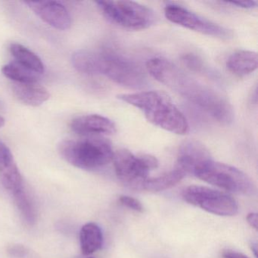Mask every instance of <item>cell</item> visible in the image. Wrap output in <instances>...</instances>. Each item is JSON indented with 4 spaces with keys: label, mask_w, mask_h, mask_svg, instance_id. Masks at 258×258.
Here are the masks:
<instances>
[{
    "label": "cell",
    "mask_w": 258,
    "mask_h": 258,
    "mask_svg": "<svg viewBox=\"0 0 258 258\" xmlns=\"http://www.w3.org/2000/svg\"><path fill=\"white\" fill-rule=\"evenodd\" d=\"M146 69L158 82L202 108L217 121L224 124L233 122V108L226 97L171 61L153 58L146 63Z\"/></svg>",
    "instance_id": "obj_1"
},
{
    "label": "cell",
    "mask_w": 258,
    "mask_h": 258,
    "mask_svg": "<svg viewBox=\"0 0 258 258\" xmlns=\"http://www.w3.org/2000/svg\"><path fill=\"white\" fill-rule=\"evenodd\" d=\"M72 64L78 72L89 75H103L113 82L131 89L147 84L143 68L111 49H82L72 55Z\"/></svg>",
    "instance_id": "obj_2"
},
{
    "label": "cell",
    "mask_w": 258,
    "mask_h": 258,
    "mask_svg": "<svg viewBox=\"0 0 258 258\" xmlns=\"http://www.w3.org/2000/svg\"><path fill=\"white\" fill-rule=\"evenodd\" d=\"M120 100L139 108L155 126L177 135L189 131L188 121L168 95L161 91L126 93L117 96Z\"/></svg>",
    "instance_id": "obj_3"
},
{
    "label": "cell",
    "mask_w": 258,
    "mask_h": 258,
    "mask_svg": "<svg viewBox=\"0 0 258 258\" xmlns=\"http://www.w3.org/2000/svg\"><path fill=\"white\" fill-rule=\"evenodd\" d=\"M63 159L78 168L95 170L111 162L114 152L110 141L100 137L64 140L58 146Z\"/></svg>",
    "instance_id": "obj_4"
},
{
    "label": "cell",
    "mask_w": 258,
    "mask_h": 258,
    "mask_svg": "<svg viewBox=\"0 0 258 258\" xmlns=\"http://www.w3.org/2000/svg\"><path fill=\"white\" fill-rule=\"evenodd\" d=\"M193 175L208 183L230 192L250 196L255 191L254 184L244 172L213 159L198 167Z\"/></svg>",
    "instance_id": "obj_5"
},
{
    "label": "cell",
    "mask_w": 258,
    "mask_h": 258,
    "mask_svg": "<svg viewBox=\"0 0 258 258\" xmlns=\"http://www.w3.org/2000/svg\"><path fill=\"white\" fill-rule=\"evenodd\" d=\"M102 14L112 23L126 29H147L155 24L156 15L153 10L132 1H98Z\"/></svg>",
    "instance_id": "obj_6"
},
{
    "label": "cell",
    "mask_w": 258,
    "mask_h": 258,
    "mask_svg": "<svg viewBox=\"0 0 258 258\" xmlns=\"http://www.w3.org/2000/svg\"><path fill=\"white\" fill-rule=\"evenodd\" d=\"M112 161L118 179L126 186L134 190L144 189L149 172L158 166L155 157L146 154L136 155L126 149L114 152Z\"/></svg>",
    "instance_id": "obj_7"
},
{
    "label": "cell",
    "mask_w": 258,
    "mask_h": 258,
    "mask_svg": "<svg viewBox=\"0 0 258 258\" xmlns=\"http://www.w3.org/2000/svg\"><path fill=\"white\" fill-rule=\"evenodd\" d=\"M182 198L190 205L215 215L231 217L238 213V207L235 199L208 187L190 185L184 190Z\"/></svg>",
    "instance_id": "obj_8"
},
{
    "label": "cell",
    "mask_w": 258,
    "mask_h": 258,
    "mask_svg": "<svg viewBox=\"0 0 258 258\" xmlns=\"http://www.w3.org/2000/svg\"><path fill=\"white\" fill-rule=\"evenodd\" d=\"M164 15L167 20L172 23L180 25L191 31L220 40H227L233 38V32L231 30L208 20L181 6L168 4L164 9Z\"/></svg>",
    "instance_id": "obj_9"
},
{
    "label": "cell",
    "mask_w": 258,
    "mask_h": 258,
    "mask_svg": "<svg viewBox=\"0 0 258 258\" xmlns=\"http://www.w3.org/2000/svg\"><path fill=\"white\" fill-rule=\"evenodd\" d=\"M45 23L60 31L69 30L72 26V17L64 5L55 1L24 2Z\"/></svg>",
    "instance_id": "obj_10"
},
{
    "label": "cell",
    "mask_w": 258,
    "mask_h": 258,
    "mask_svg": "<svg viewBox=\"0 0 258 258\" xmlns=\"http://www.w3.org/2000/svg\"><path fill=\"white\" fill-rule=\"evenodd\" d=\"M211 159V153L205 145L196 140H188L179 146L176 167L185 174H194L198 167Z\"/></svg>",
    "instance_id": "obj_11"
},
{
    "label": "cell",
    "mask_w": 258,
    "mask_h": 258,
    "mask_svg": "<svg viewBox=\"0 0 258 258\" xmlns=\"http://www.w3.org/2000/svg\"><path fill=\"white\" fill-rule=\"evenodd\" d=\"M70 126L74 132L84 137L113 135L116 133L114 122L99 114L80 116L72 120Z\"/></svg>",
    "instance_id": "obj_12"
},
{
    "label": "cell",
    "mask_w": 258,
    "mask_h": 258,
    "mask_svg": "<svg viewBox=\"0 0 258 258\" xmlns=\"http://www.w3.org/2000/svg\"><path fill=\"white\" fill-rule=\"evenodd\" d=\"M0 179L6 189L15 194L23 188V179L10 148L0 141Z\"/></svg>",
    "instance_id": "obj_13"
},
{
    "label": "cell",
    "mask_w": 258,
    "mask_h": 258,
    "mask_svg": "<svg viewBox=\"0 0 258 258\" xmlns=\"http://www.w3.org/2000/svg\"><path fill=\"white\" fill-rule=\"evenodd\" d=\"M13 93L16 99L22 104L28 106L38 107L43 105L50 98L49 90L40 84H15Z\"/></svg>",
    "instance_id": "obj_14"
},
{
    "label": "cell",
    "mask_w": 258,
    "mask_h": 258,
    "mask_svg": "<svg viewBox=\"0 0 258 258\" xmlns=\"http://www.w3.org/2000/svg\"><path fill=\"white\" fill-rule=\"evenodd\" d=\"M257 54L252 51L241 50L232 54L226 61V68L232 75L244 77L257 69Z\"/></svg>",
    "instance_id": "obj_15"
},
{
    "label": "cell",
    "mask_w": 258,
    "mask_h": 258,
    "mask_svg": "<svg viewBox=\"0 0 258 258\" xmlns=\"http://www.w3.org/2000/svg\"><path fill=\"white\" fill-rule=\"evenodd\" d=\"M80 242L81 251L84 255L95 253L102 247L103 244L102 229L96 223H87L81 228Z\"/></svg>",
    "instance_id": "obj_16"
},
{
    "label": "cell",
    "mask_w": 258,
    "mask_h": 258,
    "mask_svg": "<svg viewBox=\"0 0 258 258\" xmlns=\"http://www.w3.org/2000/svg\"><path fill=\"white\" fill-rule=\"evenodd\" d=\"M10 49L16 62L38 75L43 74L44 64L37 54L19 43H12Z\"/></svg>",
    "instance_id": "obj_17"
},
{
    "label": "cell",
    "mask_w": 258,
    "mask_h": 258,
    "mask_svg": "<svg viewBox=\"0 0 258 258\" xmlns=\"http://www.w3.org/2000/svg\"><path fill=\"white\" fill-rule=\"evenodd\" d=\"M185 175L186 174L182 170L176 167L173 170L158 177L148 179L145 183L144 189L155 192L164 191L179 183Z\"/></svg>",
    "instance_id": "obj_18"
},
{
    "label": "cell",
    "mask_w": 258,
    "mask_h": 258,
    "mask_svg": "<svg viewBox=\"0 0 258 258\" xmlns=\"http://www.w3.org/2000/svg\"><path fill=\"white\" fill-rule=\"evenodd\" d=\"M2 72L7 78L15 81L16 84H35L40 76L16 61L4 66Z\"/></svg>",
    "instance_id": "obj_19"
},
{
    "label": "cell",
    "mask_w": 258,
    "mask_h": 258,
    "mask_svg": "<svg viewBox=\"0 0 258 258\" xmlns=\"http://www.w3.org/2000/svg\"><path fill=\"white\" fill-rule=\"evenodd\" d=\"M13 196L16 206L20 211L25 223L30 226L34 225L37 221V208L29 193L23 187L17 192L13 194Z\"/></svg>",
    "instance_id": "obj_20"
},
{
    "label": "cell",
    "mask_w": 258,
    "mask_h": 258,
    "mask_svg": "<svg viewBox=\"0 0 258 258\" xmlns=\"http://www.w3.org/2000/svg\"><path fill=\"white\" fill-rule=\"evenodd\" d=\"M183 64L193 72H202L204 69L203 61L195 54H186L182 57Z\"/></svg>",
    "instance_id": "obj_21"
},
{
    "label": "cell",
    "mask_w": 258,
    "mask_h": 258,
    "mask_svg": "<svg viewBox=\"0 0 258 258\" xmlns=\"http://www.w3.org/2000/svg\"><path fill=\"white\" fill-rule=\"evenodd\" d=\"M119 202L123 206H126V208H131L137 212H143V206L141 202L134 198L122 196L119 199Z\"/></svg>",
    "instance_id": "obj_22"
},
{
    "label": "cell",
    "mask_w": 258,
    "mask_h": 258,
    "mask_svg": "<svg viewBox=\"0 0 258 258\" xmlns=\"http://www.w3.org/2000/svg\"><path fill=\"white\" fill-rule=\"evenodd\" d=\"M228 4L242 9H253L257 5L256 1H238V2H229Z\"/></svg>",
    "instance_id": "obj_23"
},
{
    "label": "cell",
    "mask_w": 258,
    "mask_h": 258,
    "mask_svg": "<svg viewBox=\"0 0 258 258\" xmlns=\"http://www.w3.org/2000/svg\"><path fill=\"white\" fill-rule=\"evenodd\" d=\"M223 258H249L246 255L234 250H227L223 251Z\"/></svg>",
    "instance_id": "obj_24"
},
{
    "label": "cell",
    "mask_w": 258,
    "mask_h": 258,
    "mask_svg": "<svg viewBox=\"0 0 258 258\" xmlns=\"http://www.w3.org/2000/svg\"><path fill=\"white\" fill-rule=\"evenodd\" d=\"M247 222L253 229L257 230L258 217L256 213H250L247 215Z\"/></svg>",
    "instance_id": "obj_25"
},
{
    "label": "cell",
    "mask_w": 258,
    "mask_h": 258,
    "mask_svg": "<svg viewBox=\"0 0 258 258\" xmlns=\"http://www.w3.org/2000/svg\"><path fill=\"white\" fill-rule=\"evenodd\" d=\"M10 253L16 256H22L26 253L25 248L22 246H14L10 249Z\"/></svg>",
    "instance_id": "obj_26"
},
{
    "label": "cell",
    "mask_w": 258,
    "mask_h": 258,
    "mask_svg": "<svg viewBox=\"0 0 258 258\" xmlns=\"http://www.w3.org/2000/svg\"><path fill=\"white\" fill-rule=\"evenodd\" d=\"M5 119H4V117H1V116H0V129H1V128H2L3 126H4V125H5Z\"/></svg>",
    "instance_id": "obj_27"
}]
</instances>
